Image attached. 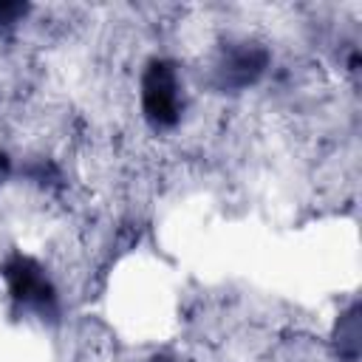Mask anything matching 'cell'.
Listing matches in <instances>:
<instances>
[{"mask_svg": "<svg viewBox=\"0 0 362 362\" xmlns=\"http://www.w3.org/2000/svg\"><path fill=\"white\" fill-rule=\"evenodd\" d=\"M178 82L167 65H156L144 79V107L156 122H175L178 110Z\"/></svg>", "mask_w": 362, "mask_h": 362, "instance_id": "cell-1", "label": "cell"}]
</instances>
